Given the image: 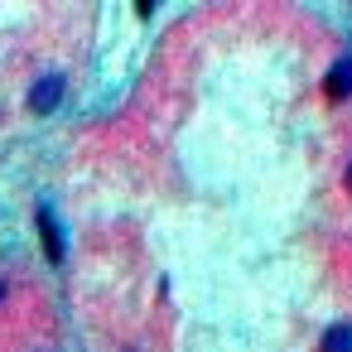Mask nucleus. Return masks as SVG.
<instances>
[{"instance_id": "obj_1", "label": "nucleus", "mask_w": 352, "mask_h": 352, "mask_svg": "<svg viewBox=\"0 0 352 352\" xmlns=\"http://www.w3.org/2000/svg\"><path fill=\"white\" fill-rule=\"evenodd\" d=\"M58 97H63V78H58V73H49V78H39V82H34L30 107H34V111H54V107H58Z\"/></svg>"}, {"instance_id": "obj_3", "label": "nucleus", "mask_w": 352, "mask_h": 352, "mask_svg": "<svg viewBox=\"0 0 352 352\" xmlns=\"http://www.w3.org/2000/svg\"><path fill=\"white\" fill-rule=\"evenodd\" d=\"M318 352H352V323H333L318 342Z\"/></svg>"}, {"instance_id": "obj_2", "label": "nucleus", "mask_w": 352, "mask_h": 352, "mask_svg": "<svg viewBox=\"0 0 352 352\" xmlns=\"http://www.w3.org/2000/svg\"><path fill=\"white\" fill-rule=\"evenodd\" d=\"M323 92H328L333 102H342V97L352 92V58H338V63L328 68V82H323Z\"/></svg>"}, {"instance_id": "obj_5", "label": "nucleus", "mask_w": 352, "mask_h": 352, "mask_svg": "<svg viewBox=\"0 0 352 352\" xmlns=\"http://www.w3.org/2000/svg\"><path fill=\"white\" fill-rule=\"evenodd\" d=\"M347 188H352V164H347Z\"/></svg>"}, {"instance_id": "obj_4", "label": "nucleus", "mask_w": 352, "mask_h": 352, "mask_svg": "<svg viewBox=\"0 0 352 352\" xmlns=\"http://www.w3.org/2000/svg\"><path fill=\"white\" fill-rule=\"evenodd\" d=\"M39 227H44V236H49V256L58 261V256H63V236H58V227H54V217H49V212H39Z\"/></svg>"}]
</instances>
